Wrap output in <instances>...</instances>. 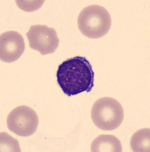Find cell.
Returning a JSON list of instances; mask_svg holds the SVG:
<instances>
[{
  "label": "cell",
  "mask_w": 150,
  "mask_h": 152,
  "mask_svg": "<svg viewBox=\"0 0 150 152\" xmlns=\"http://www.w3.org/2000/svg\"><path fill=\"white\" fill-rule=\"evenodd\" d=\"M94 72L86 58L75 56L67 59L58 68V85L67 96L90 92L94 86Z\"/></svg>",
  "instance_id": "obj_1"
},
{
  "label": "cell",
  "mask_w": 150,
  "mask_h": 152,
  "mask_svg": "<svg viewBox=\"0 0 150 152\" xmlns=\"http://www.w3.org/2000/svg\"><path fill=\"white\" fill-rule=\"evenodd\" d=\"M78 25L86 37L97 39L105 36L112 26V18L107 9L97 5H89L81 11Z\"/></svg>",
  "instance_id": "obj_2"
},
{
  "label": "cell",
  "mask_w": 150,
  "mask_h": 152,
  "mask_svg": "<svg viewBox=\"0 0 150 152\" xmlns=\"http://www.w3.org/2000/svg\"><path fill=\"white\" fill-rule=\"evenodd\" d=\"M124 112L119 101L109 97L99 99L93 104L91 117L99 129L112 131L120 126L124 120Z\"/></svg>",
  "instance_id": "obj_3"
},
{
  "label": "cell",
  "mask_w": 150,
  "mask_h": 152,
  "mask_svg": "<svg viewBox=\"0 0 150 152\" xmlns=\"http://www.w3.org/2000/svg\"><path fill=\"white\" fill-rule=\"evenodd\" d=\"M39 118L34 110L27 106L14 108L7 118L9 129L21 137L30 136L38 128Z\"/></svg>",
  "instance_id": "obj_4"
},
{
  "label": "cell",
  "mask_w": 150,
  "mask_h": 152,
  "mask_svg": "<svg viewBox=\"0 0 150 152\" xmlns=\"http://www.w3.org/2000/svg\"><path fill=\"white\" fill-rule=\"evenodd\" d=\"M30 47L42 55L52 54L57 50L59 39L54 28L46 25H33L27 33Z\"/></svg>",
  "instance_id": "obj_5"
},
{
  "label": "cell",
  "mask_w": 150,
  "mask_h": 152,
  "mask_svg": "<svg viewBox=\"0 0 150 152\" xmlns=\"http://www.w3.org/2000/svg\"><path fill=\"white\" fill-rule=\"evenodd\" d=\"M25 50L24 37L17 31H8L0 37V59L5 62H14Z\"/></svg>",
  "instance_id": "obj_6"
},
{
  "label": "cell",
  "mask_w": 150,
  "mask_h": 152,
  "mask_svg": "<svg viewBox=\"0 0 150 152\" xmlns=\"http://www.w3.org/2000/svg\"><path fill=\"white\" fill-rule=\"evenodd\" d=\"M92 152H121L122 146L117 137L102 135L97 137L91 145Z\"/></svg>",
  "instance_id": "obj_7"
},
{
  "label": "cell",
  "mask_w": 150,
  "mask_h": 152,
  "mask_svg": "<svg viewBox=\"0 0 150 152\" xmlns=\"http://www.w3.org/2000/svg\"><path fill=\"white\" fill-rule=\"evenodd\" d=\"M130 146L134 152H149L150 129H143L136 132L131 138Z\"/></svg>",
  "instance_id": "obj_8"
},
{
  "label": "cell",
  "mask_w": 150,
  "mask_h": 152,
  "mask_svg": "<svg viewBox=\"0 0 150 152\" xmlns=\"http://www.w3.org/2000/svg\"><path fill=\"white\" fill-rule=\"evenodd\" d=\"M44 1H16L17 6L26 12H33L40 9Z\"/></svg>",
  "instance_id": "obj_9"
}]
</instances>
